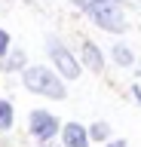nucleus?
Listing matches in <instances>:
<instances>
[{
	"label": "nucleus",
	"instance_id": "f257e3e1",
	"mask_svg": "<svg viewBox=\"0 0 141 147\" xmlns=\"http://www.w3.org/2000/svg\"><path fill=\"white\" fill-rule=\"evenodd\" d=\"M22 83L25 89L34 92V95H43V98H52V101H65L67 98V89L61 83V74H52L49 67L43 64H31L22 71Z\"/></svg>",
	"mask_w": 141,
	"mask_h": 147
},
{
	"label": "nucleus",
	"instance_id": "f03ea898",
	"mask_svg": "<svg viewBox=\"0 0 141 147\" xmlns=\"http://www.w3.org/2000/svg\"><path fill=\"white\" fill-rule=\"evenodd\" d=\"M86 16L92 18L101 31H107V34H123L129 28L126 25V16L120 9V0H92L86 6Z\"/></svg>",
	"mask_w": 141,
	"mask_h": 147
},
{
	"label": "nucleus",
	"instance_id": "7ed1b4c3",
	"mask_svg": "<svg viewBox=\"0 0 141 147\" xmlns=\"http://www.w3.org/2000/svg\"><path fill=\"white\" fill-rule=\"evenodd\" d=\"M46 46H49V55H52V61H55L58 74H61V77H67V80H77V77H80V61L67 52V46L61 43L58 37H46Z\"/></svg>",
	"mask_w": 141,
	"mask_h": 147
},
{
	"label": "nucleus",
	"instance_id": "20e7f679",
	"mask_svg": "<svg viewBox=\"0 0 141 147\" xmlns=\"http://www.w3.org/2000/svg\"><path fill=\"white\" fill-rule=\"evenodd\" d=\"M28 129H31V135L37 138V141H43V138H55V132H58V119L52 117L49 110H31Z\"/></svg>",
	"mask_w": 141,
	"mask_h": 147
},
{
	"label": "nucleus",
	"instance_id": "39448f33",
	"mask_svg": "<svg viewBox=\"0 0 141 147\" xmlns=\"http://www.w3.org/2000/svg\"><path fill=\"white\" fill-rule=\"evenodd\" d=\"M61 144L65 147H89V129H83L80 123H67L61 129Z\"/></svg>",
	"mask_w": 141,
	"mask_h": 147
},
{
	"label": "nucleus",
	"instance_id": "423d86ee",
	"mask_svg": "<svg viewBox=\"0 0 141 147\" xmlns=\"http://www.w3.org/2000/svg\"><path fill=\"white\" fill-rule=\"evenodd\" d=\"M80 58H83L86 67H92V74H101V71H104V55H101V49H98L92 40H86V43H83Z\"/></svg>",
	"mask_w": 141,
	"mask_h": 147
},
{
	"label": "nucleus",
	"instance_id": "0eeeda50",
	"mask_svg": "<svg viewBox=\"0 0 141 147\" xmlns=\"http://www.w3.org/2000/svg\"><path fill=\"white\" fill-rule=\"evenodd\" d=\"M25 64H28V55L22 52V49H9V52L3 55V71H6V74L25 71Z\"/></svg>",
	"mask_w": 141,
	"mask_h": 147
},
{
	"label": "nucleus",
	"instance_id": "6e6552de",
	"mask_svg": "<svg viewBox=\"0 0 141 147\" xmlns=\"http://www.w3.org/2000/svg\"><path fill=\"white\" fill-rule=\"evenodd\" d=\"M111 58H113V64H120V67H129V64L135 61V55H132V49H129L126 43H113Z\"/></svg>",
	"mask_w": 141,
	"mask_h": 147
},
{
	"label": "nucleus",
	"instance_id": "1a4fd4ad",
	"mask_svg": "<svg viewBox=\"0 0 141 147\" xmlns=\"http://www.w3.org/2000/svg\"><path fill=\"white\" fill-rule=\"evenodd\" d=\"M12 123H16V110H12V101L0 98V132H9Z\"/></svg>",
	"mask_w": 141,
	"mask_h": 147
},
{
	"label": "nucleus",
	"instance_id": "9d476101",
	"mask_svg": "<svg viewBox=\"0 0 141 147\" xmlns=\"http://www.w3.org/2000/svg\"><path fill=\"white\" fill-rule=\"evenodd\" d=\"M107 135H111L107 123H92L89 126V141H107Z\"/></svg>",
	"mask_w": 141,
	"mask_h": 147
},
{
	"label": "nucleus",
	"instance_id": "9b49d317",
	"mask_svg": "<svg viewBox=\"0 0 141 147\" xmlns=\"http://www.w3.org/2000/svg\"><path fill=\"white\" fill-rule=\"evenodd\" d=\"M6 52H9V34H6L3 28H0V58H3Z\"/></svg>",
	"mask_w": 141,
	"mask_h": 147
},
{
	"label": "nucleus",
	"instance_id": "f8f14e48",
	"mask_svg": "<svg viewBox=\"0 0 141 147\" xmlns=\"http://www.w3.org/2000/svg\"><path fill=\"white\" fill-rule=\"evenodd\" d=\"M89 3H92V0H71V6H77V9H83V12H86V6H89Z\"/></svg>",
	"mask_w": 141,
	"mask_h": 147
},
{
	"label": "nucleus",
	"instance_id": "ddd939ff",
	"mask_svg": "<svg viewBox=\"0 0 141 147\" xmlns=\"http://www.w3.org/2000/svg\"><path fill=\"white\" fill-rule=\"evenodd\" d=\"M37 147H55V144H52V138H43V141H40Z\"/></svg>",
	"mask_w": 141,
	"mask_h": 147
},
{
	"label": "nucleus",
	"instance_id": "4468645a",
	"mask_svg": "<svg viewBox=\"0 0 141 147\" xmlns=\"http://www.w3.org/2000/svg\"><path fill=\"white\" fill-rule=\"evenodd\" d=\"M107 147H126V141H123V138H117V141H111Z\"/></svg>",
	"mask_w": 141,
	"mask_h": 147
},
{
	"label": "nucleus",
	"instance_id": "2eb2a0df",
	"mask_svg": "<svg viewBox=\"0 0 141 147\" xmlns=\"http://www.w3.org/2000/svg\"><path fill=\"white\" fill-rule=\"evenodd\" d=\"M132 3H135V6H138V9H141V0H132Z\"/></svg>",
	"mask_w": 141,
	"mask_h": 147
}]
</instances>
